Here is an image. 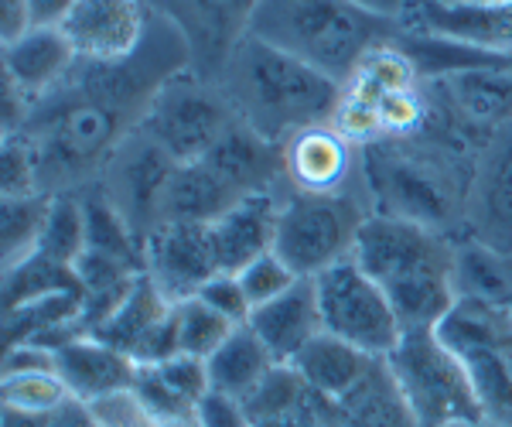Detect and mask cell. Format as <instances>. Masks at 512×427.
Listing matches in <instances>:
<instances>
[{
	"instance_id": "obj_8",
	"label": "cell",
	"mask_w": 512,
	"mask_h": 427,
	"mask_svg": "<svg viewBox=\"0 0 512 427\" xmlns=\"http://www.w3.org/2000/svg\"><path fill=\"white\" fill-rule=\"evenodd\" d=\"M311 281H315L321 325H325L328 335H338L349 346L369 352L376 359H386L400 346V315H396L383 287L359 267L355 257L338 260Z\"/></svg>"
},
{
	"instance_id": "obj_46",
	"label": "cell",
	"mask_w": 512,
	"mask_h": 427,
	"mask_svg": "<svg viewBox=\"0 0 512 427\" xmlns=\"http://www.w3.org/2000/svg\"><path fill=\"white\" fill-rule=\"evenodd\" d=\"M448 427H509V424H495V421H461V424H448Z\"/></svg>"
},
{
	"instance_id": "obj_11",
	"label": "cell",
	"mask_w": 512,
	"mask_h": 427,
	"mask_svg": "<svg viewBox=\"0 0 512 427\" xmlns=\"http://www.w3.org/2000/svg\"><path fill=\"white\" fill-rule=\"evenodd\" d=\"M175 168L178 161H171L151 137H144L137 130L120 147V154L110 161V168L103 171V178L96 185L106 188V195L127 216L134 233L140 240H147L161 223V199L171 175H175Z\"/></svg>"
},
{
	"instance_id": "obj_3",
	"label": "cell",
	"mask_w": 512,
	"mask_h": 427,
	"mask_svg": "<svg viewBox=\"0 0 512 427\" xmlns=\"http://www.w3.org/2000/svg\"><path fill=\"white\" fill-rule=\"evenodd\" d=\"M454 250L458 236L369 212L359 226L352 257L383 287L403 332L437 328L454 308Z\"/></svg>"
},
{
	"instance_id": "obj_28",
	"label": "cell",
	"mask_w": 512,
	"mask_h": 427,
	"mask_svg": "<svg viewBox=\"0 0 512 427\" xmlns=\"http://www.w3.org/2000/svg\"><path fill=\"white\" fill-rule=\"evenodd\" d=\"M454 291L458 298L512 308V260L461 236L454 250Z\"/></svg>"
},
{
	"instance_id": "obj_18",
	"label": "cell",
	"mask_w": 512,
	"mask_h": 427,
	"mask_svg": "<svg viewBox=\"0 0 512 427\" xmlns=\"http://www.w3.org/2000/svg\"><path fill=\"white\" fill-rule=\"evenodd\" d=\"M55 373L69 387L72 397L96 404L120 390H134L137 363L120 352L117 346H106L96 335H76L72 342L55 349Z\"/></svg>"
},
{
	"instance_id": "obj_9",
	"label": "cell",
	"mask_w": 512,
	"mask_h": 427,
	"mask_svg": "<svg viewBox=\"0 0 512 427\" xmlns=\"http://www.w3.org/2000/svg\"><path fill=\"white\" fill-rule=\"evenodd\" d=\"M151 14L171 21L192 52V72L209 82L219 79L233 48L250 35L260 0H147Z\"/></svg>"
},
{
	"instance_id": "obj_20",
	"label": "cell",
	"mask_w": 512,
	"mask_h": 427,
	"mask_svg": "<svg viewBox=\"0 0 512 427\" xmlns=\"http://www.w3.org/2000/svg\"><path fill=\"white\" fill-rule=\"evenodd\" d=\"M328 404L291 363H277L243 400L250 427H328Z\"/></svg>"
},
{
	"instance_id": "obj_5",
	"label": "cell",
	"mask_w": 512,
	"mask_h": 427,
	"mask_svg": "<svg viewBox=\"0 0 512 427\" xmlns=\"http://www.w3.org/2000/svg\"><path fill=\"white\" fill-rule=\"evenodd\" d=\"M373 205L366 188H349L338 195H304L284 188L277 209L274 253L297 277H318L338 260L352 257L359 226Z\"/></svg>"
},
{
	"instance_id": "obj_37",
	"label": "cell",
	"mask_w": 512,
	"mask_h": 427,
	"mask_svg": "<svg viewBox=\"0 0 512 427\" xmlns=\"http://www.w3.org/2000/svg\"><path fill=\"white\" fill-rule=\"evenodd\" d=\"M103 427H158V417L144 407V400L134 390H120L93 404Z\"/></svg>"
},
{
	"instance_id": "obj_36",
	"label": "cell",
	"mask_w": 512,
	"mask_h": 427,
	"mask_svg": "<svg viewBox=\"0 0 512 427\" xmlns=\"http://www.w3.org/2000/svg\"><path fill=\"white\" fill-rule=\"evenodd\" d=\"M195 298H202L205 305L216 308L219 315L229 318L233 325H246L253 315V305H250V298H246V291L236 274H216L202 291L195 294Z\"/></svg>"
},
{
	"instance_id": "obj_40",
	"label": "cell",
	"mask_w": 512,
	"mask_h": 427,
	"mask_svg": "<svg viewBox=\"0 0 512 427\" xmlns=\"http://www.w3.org/2000/svg\"><path fill=\"white\" fill-rule=\"evenodd\" d=\"M48 427H103V424H99L93 404H86V400H79V397H69L62 407H55L52 414H48Z\"/></svg>"
},
{
	"instance_id": "obj_31",
	"label": "cell",
	"mask_w": 512,
	"mask_h": 427,
	"mask_svg": "<svg viewBox=\"0 0 512 427\" xmlns=\"http://www.w3.org/2000/svg\"><path fill=\"white\" fill-rule=\"evenodd\" d=\"M35 253H45L69 267L79 264V257L86 253V212H82L79 195H55L52 216H48L45 236Z\"/></svg>"
},
{
	"instance_id": "obj_19",
	"label": "cell",
	"mask_w": 512,
	"mask_h": 427,
	"mask_svg": "<svg viewBox=\"0 0 512 427\" xmlns=\"http://www.w3.org/2000/svg\"><path fill=\"white\" fill-rule=\"evenodd\" d=\"M246 325L253 328L256 339L270 349V356H274L277 363H294L297 352L325 332L315 281H311V277H301L291 291H284L280 298L267 301V305L253 308V315Z\"/></svg>"
},
{
	"instance_id": "obj_39",
	"label": "cell",
	"mask_w": 512,
	"mask_h": 427,
	"mask_svg": "<svg viewBox=\"0 0 512 427\" xmlns=\"http://www.w3.org/2000/svg\"><path fill=\"white\" fill-rule=\"evenodd\" d=\"M18 373H55V352L38 342H21V346L4 349V376Z\"/></svg>"
},
{
	"instance_id": "obj_13",
	"label": "cell",
	"mask_w": 512,
	"mask_h": 427,
	"mask_svg": "<svg viewBox=\"0 0 512 427\" xmlns=\"http://www.w3.org/2000/svg\"><path fill=\"white\" fill-rule=\"evenodd\" d=\"M144 274L158 284V291L171 305L192 301L219 274L209 226L161 223L144 240Z\"/></svg>"
},
{
	"instance_id": "obj_15",
	"label": "cell",
	"mask_w": 512,
	"mask_h": 427,
	"mask_svg": "<svg viewBox=\"0 0 512 427\" xmlns=\"http://www.w3.org/2000/svg\"><path fill=\"white\" fill-rule=\"evenodd\" d=\"M151 18L147 0H76L69 18L62 21V31L79 59L117 62L137 52Z\"/></svg>"
},
{
	"instance_id": "obj_2",
	"label": "cell",
	"mask_w": 512,
	"mask_h": 427,
	"mask_svg": "<svg viewBox=\"0 0 512 427\" xmlns=\"http://www.w3.org/2000/svg\"><path fill=\"white\" fill-rule=\"evenodd\" d=\"M216 86L236 120L270 144H284L304 127L332 123L345 96L342 82L253 35L233 48Z\"/></svg>"
},
{
	"instance_id": "obj_35",
	"label": "cell",
	"mask_w": 512,
	"mask_h": 427,
	"mask_svg": "<svg viewBox=\"0 0 512 427\" xmlns=\"http://www.w3.org/2000/svg\"><path fill=\"white\" fill-rule=\"evenodd\" d=\"M236 277H239V284H243V291H246V298H250L253 308H260V305H267V301L280 298V294L291 291V287L301 281V277H297L274 250L263 253L260 260H253L250 267H243Z\"/></svg>"
},
{
	"instance_id": "obj_27",
	"label": "cell",
	"mask_w": 512,
	"mask_h": 427,
	"mask_svg": "<svg viewBox=\"0 0 512 427\" xmlns=\"http://www.w3.org/2000/svg\"><path fill=\"white\" fill-rule=\"evenodd\" d=\"M171 308L175 305L158 291V284H154L147 274H140L137 284L130 287V294L117 305V311H113L99 328H93L89 335H96V339H103L106 346H117L120 352L134 356V349L171 315Z\"/></svg>"
},
{
	"instance_id": "obj_32",
	"label": "cell",
	"mask_w": 512,
	"mask_h": 427,
	"mask_svg": "<svg viewBox=\"0 0 512 427\" xmlns=\"http://www.w3.org/2000/svg\"><path fill=\"white\" fill-rule=\"evenodd\" d=\"M239 325L222 318L216 308H209L202 298L181 301L178 305V346L185 356L209 359Z\"/></svg>"
},
{
	"instance_id": "obj_45",
	"label": "cell",
	"mask_w": 512,
	"mask_h": 427,
	"mask_svg": "<svg viewBox=\"0 0 512 427\" xmlns=\"http://www.w3.org/2000/svg\"><path fill=\"white\" fill-rule=\"evenodd\" d=\"M158 427H202V424H198L195 414H188V417H171V421H158Z\"/></svg>"
},
{
	"instance_id": "obj_42",
	"label": "cell",
	"mask_w": 512,
	"mask_h": 427,
	"mask_svg": "<svg viewBox=\"0 0 512 427\" xmlns=\"http://www.w3.org/2000/svg\"><path fill=\"white\" fill-rule=\"evenodd\" d=\"M76 0H28L31 28H62Z\"/></svg>"
},
{
	"instance_id": "obj_6",
	"label": "cell",
	"mask_w": 512,
	"mask_h": 427,
	"mask_svg": "<svg viewBox=\"0 0 512 427\" xmlns=\"http://www.w3.org/2000/svg\"><path fill=\"white\" fill-rule=\"evenodd\" d=\"M386 366H390L417 427L485 421L472 376L458 352L437 335V328L403 332L400 346L386 356Z\"/></svg>"
},
{
	"instance_id": "obj_26",
	"label": "cell",
	"mask_w": 512,
	"mask_h": 427,
	"mask_svg": "<svg viewBox=\"0 0 512 427\" xmlns=\"http://www.w3.org/2000/svg\"><path fill=\"white\" fill-rule=\"evenodd\" d=\"M209 366V383L212 390L229 393L236 400H246L250 393L267 380V373L277 366V359L270 356V349L256 339L250 325H239L222 346L205 359Z\"/></svg>"
},
{
	"instance_id": "obj_1",
	"label": "cell",
	"mask_w": 512,
	"mask_h": 427,
	"mask_svg": "<svg viewBox=\"0 0 512 427\" xmlns=\"http://www.w3.org/2000/svg\"><path fill=\"white\" fill-rule=\"evenodd\" d=\"M185 69H192V52L175 24L158 14L127 59H79L59 86L38 96L24 130H18L38 151L41 192L76 195L96 185L140 130L154 96Z\"/></svg>"
},
{
	"instance_id": "obj_38",
	"label": "cell",
	"mask_w": 512,
	"mask_h": 427,
	"mask_svg": "<svg viewBox=\"0 0 512 427\" xmlns=\"http://www.w3.org/2000/svg\"><path fill=\"white\" fill-rule=\"evenodd\" d=\"M195 417L202 427H250L243 400L229 397V393H219V390H209L198 400Z\"/></svg>"
},
{
	"instance_id": "obj_16",
	"label": "cell",
	"mask_w": 512,
	"mask_h": 427,
	"mask_svg": "<svg viewBox=\"0 0 512 427\" xmlns=\"http://www.w3.org/2000/svg\"><path fill=\"white\" fill-rule=\"evenodd\" d=\"M451 120L465 137L482 147L502 123L512 120V69H465L441 79H427Z\"/></svg>"
},
{
	"instance_id": "obj_10",
	"label": "cell",
	"mask_w": 512,
	"mask_h": 427,
	"mask_svg": "<svg viewBox=\"0 0 512 427\" xmlns=\"http://www.w3.org/2000/svg\"><path fill=\"white\" fill-rule=\"evenodd\" d=\"M461 229L465 240L512 260V120L478 147Z\"/></svg>"
},
{
	"instance_id": "obj_24",
	"label": "cell",
	"mask_w": 512,
	"mask_h": 427,
	"mask_svg": "<svg viewBox=\"0 0 512 427\" xmlns=\"http://www.w3.org/2000/svg\"><path fill=\"white\" fill-rule=\"evenodd\" d=\"M236 202H243L216 171L205 161L178 164L161 199V223H195L209 226L222 212H229ZM158 223V226H161Z\"/></svg>"
},
{
	"instance_id": "obj_4",
	"label": "cell",
	"mask_w": 512,
	"mask_h": 427,
	"mask_svg": "<svg viewBox=\"0 0 512 427\" xmlns=\"http://www.w3.org/2000/svg\"><path fill=\"white\" fill-rule=\"evenodd\" d=\"M250 35L345 86L369 52L403 35V24L355 0H260Z\"/></svg>"
},
{
	"instance_id": "obj_23",
	"label": "cell",
	"mask_w": 512,
	"mask_h": 427,
	"mask_svg": "<svg viewBox=\"0 0 512 427\" xmlns=\"http://www.w3.org/2000/svg\"><path fill=\"white\" fill-rule=\"evenodd\" d=\"M328 427H417L386 359L369 369L359 387L328 404Z\"/></svg>"
},
{
	"instance_id": "obj_12",
	"label": "cell",
	"mask_w": 512,
	"mask_h": 427,
	"mask_svg": "<svg viewBox=\"0 0 512 427\" xmlns=\"http://www.w3.org/2000/svg\"><path fill=\"white\" fill-rule=\"evenodd\" d=\"M403 31L441 38L451 45L472 48L492 59L512 62V0H465V4H427L417 0L403 14Z\"/></svg>"
},
{
	"instance_id": "obj_21",
	"label": "cell",
	"mask_w": 512,
	"mask_h": 427,
	"mask_svg": "<svg viewBox=\"0 0 512 427\" xmlns=\"http://www.w3.org/2000/svg\"><path fill=\"white\" fill-rule=\"evenodd\" d=\"M76 62L79 55L62 28H28L4 45V76L18 82L31 100L59 86Z\"/></svg>"
},
{
	"instance_id": "obj_30",
	"label": "cell",
	"mask_w": 512,
	"mask_h": 427,
	"mask_svg": "<svg viewBox=\"0 0 512 427\" xmlns=\"http://www.w3.org/2000/svg\"><path fill=\"white\" fill-rule=\"evenodd\" d=\"M72 291L82 298V284L76 267L59 264V260L45 257V253H31L24 264L4 270V311L28 305V301L48 298V294Z\"/></svg>"
},
{
	"instance_id": "obj_14",
	"label": "cell",
	"mask_w": 512,
	"mask_h": 427,
	"mask_svg": "<svg viewBox=\"0 0 512 427\" xmlns=\"http://www.w3.org/2000/svg\"><path fill=\"white\" fill-rule=\"evenodd\" d=\"M284 151V182L291 192L338 195L362 185L355 144L332 123L304 127L280 144Z\"/></svg>"
},
{
	"instance_id": "obj_29",
	"label": "cell",
	"mask_w": 512,
	"mask_h": 427,
	"mask_svg": "<svg viewBox=\"0 0 512 427\" xmlns=\"http://www.w3.org/2000/svg\"><path fill=\"white\" fill-rule=\"evenodd\" d=\"M52 202L55 195L45 192L14 195V199L0 202V257H4V270L24 264L38 250L48 216H52Z\"/></svg>"
},
{
	"instance_id": "obj_41",
	"label": "cell",
	"mask_w": 512,
	"mask_h": 427,
	"mask_svg": "<svg viewBox=\"0 0 512 427\" xmlns=\"http://www.w3.org/2000/svg\"><path fill=\"white\" fill-rule=\"evenodd\" d=\"M0 35H4V45L14 38H21L24 31L31 28V11L28 0H0Z\"/></svg>"
},
{
	"instance_id": "obj_34",
	"label": "cell",
	"mask_w": 512,
	"mask_h": 427,
	"mask_svg": "<svg viewBox=\"0 0 512 427\" xmlns=\"http://www.w3.org/2000/svg\"><path fill=\"white\" fill-rule=\"evenodd\" d=\"M0 188L4 199L14 195H38L41 192V164L38 151L28 134H4V154H0Z\"/></svg>"
},
{
	"instance_id": "obj_17",
	"label": "cell",
	"mask_w": 512,
	"mask_h": 427,
	"mask_svg": "<svg viewBox=\"0 0 512 427\" xmlns=\"http://www.w3.org/2000/svg\"><path fill=\"white\" fill-rule=\"evenodd\" d=\"M280 192L246 195L229 212H222L216 223H209V243L219 274H239L263 253L274 250Z\"/></svg>"
},
{
	"instance_id": "obj_47",
	"label": "cell",
	"mask_w": 512,
	"mask_h": 427,
	"mask_svg": "<svg viewBox=\"0 0 512 427\" xmlns=\"http://www.w3.org/2000/svg\"><path fill=\"white\" fill-rule=\"evenodd\" d=\"M427 4H444V7H448V4H465V0H427Z\"/></svg>"
},
{
	"instance_id": "obj_25",
	"label": "cell",
	"mask_w": 512,
	"mask_h": 427,
	"mask_svg": "<svg viewBox=\"0 0 512 427\" xmlns=\"http://www.w3.org/2000/svg\"><path fill=\"white\" fill-rule=\"evenodd\" d=\"M379 363L369 352L349 346L338 335L321 332L318 339H311L308 346L294 356V369L308 380L311 390H318L325 400H338L349 390L359 387L366 380V373Z\"/></svg>"
},
{
	"instance_id": "obj_44",
	"label": "cell",
	"mask_w": 512,
	"mask_h": 427,
	"mask_svg": "<svg viewBox=\"0 0 512 427\" xmlns=\"http://www.w3.org/2000/svg\"><path fill=\"white\" fill-rule=\"evenodd\" d=\"M4 427H48V414H35V410L4 407Z\"/></svg>"
},
{
	"instance_id": "obj_7",
	"label": "cell",
	"mask_w": 512,
	"mask_h": 427,
	"mask_svg": "<svg viewBox=\"0 0 512 427\" xmlns=\"http://www.w3.org/2000/svg\"><path fill=\"white\" fill-rule=\"evenodd\" d=\"M233 123L236 113L216 82L185 69L154 96L140 134L151 137L171 161L195 164L229 134Z\"/></svg>"
},
{
	"instance_id": "obj_43",
	"label": "cell",
	"mask_w": 512,
	"mask_h": 427,
	"mask_svg": "<svg viewBox=\"0 0 512 427\" xmlns=\"http://www.w3.org/2000/svg\"><path fill=\"white\" fill-rule=\"evenodd\" d=\"M355 4H362L373 14H383V18H390V21H403V14H407L417 0H355Z\"/></svg>"
},
{
	"instance_id": "obj_22",
	"label": "cell",
	"mask_w": 512,
	"mask_h": 427,
	"mask_svg": "<svg viewBox=\"0 0 512 427\" xmlns=\"http://www.w3.org/2000/svg\"><path fill=\"white\" fill-rule=\"evenodd\" d=\"M209 390H212V383H209V366H205V359L185 356V352L164 359L158 366H137L134 393L144 400V407L151 410L158 421L195 414L198 400Z\"/></svg>"
},
{
	"instance_id": "obj_48",
	"label": "cell",
	"mask_w": 512,
	"mask_h": 427,
	"mask_svg": "<svg viewBox=\"0 0 512 427\" xmlns=\"http://www.w3.org/2000/svg\"><path fill=\"white\" fill-rule=\"evenodd\" d=\"M485 4H495V0H485Z\"/></svg>"
},
{
	"instance_id": "obj_33",
	"label": "cell",
	"mask_w": 512,
	"mask_h": 427,
	"mask_svg": "<svg viewBox=\"0 0 512 427\" xmlns=\"http://www.w3.org/2000/svg\"><path fill=\"white\" fill-rule=\"evenodd\" d=\"M0 393H4V407L35 410V414H52L55 407H62L72 397L59 373L0 376Z\"/></svg>"
}]
</instances>
